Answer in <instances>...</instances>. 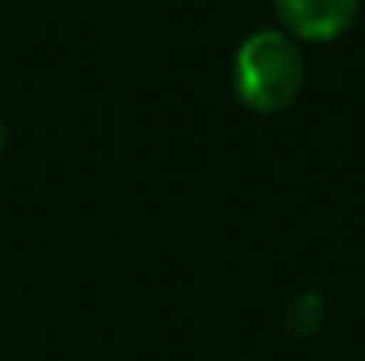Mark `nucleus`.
I'll list each match as a JSON object with an SVG mask.
<instances>
[{
  "instance_id": "f257e3e1",
  "label": "nucleus",
  "mask_w": 365,
  "mask_h": 361,
  "mask_svg": "<svg viewBox=\"0 0 365 361\" xmlns=\"http://www.w3.org/2000/svg\"><path fill=\"white\" fill-rule=\"evenodd\" d=\"M235 93L255 114L287 110L305 89V57L302 46L280 28H259L245 36L235 50Z\"/></svg>"
},
{
  "instance_id": "f03ea898",
  "label": "nucleus",
  "mask_w": 365,
  "mask_h": 361,
  "mask_svg": "<svg viewBox=\"0 0 365 361\" xmlns=\"http://www.w3.org/2000/svg\"><path fill=\"white\" fill-rule=\"evenodd\" d=\"M362 0H277L280 21L287 25L291 39L327 43L348 32L359 18Z\"/></svg>"
},
{
  "instance_id": "7ed1b4c3",
  "label": "nucleus",
  "mask_w": 365,
  "mask_h": 361,
  "mask_svg": "<svg viewBox=\"0 0 365 361\" xmlns=\"http://www.w3.org/2000/svg\"><path fill=\"white\" fill-rule=\"evenodd\" d=\"M323 323H327V301L319 291H298L284 308V326L294 340L316 337L323 330Z\"/></svg>"
},
{
  "instance_id": "20e7f679",
  "label": "nucleus",
  "mask_w": 365,
  "mask_h": 361,
  "mask_svg": "<svg viewBox=\"0 0 365 361\" xmlns=\"http://www.w3.org/2000/svg\"><path fill=\"white\" fill-rule=\"evenodd\" d=\"M4 142H7V135H4V120H0V152H4Z\"/></svg>"
}]
</instances>
